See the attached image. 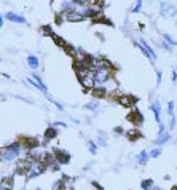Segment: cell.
<instances>
[{
	"label": "cell",
	"instance_id": "6da1fadb",
	"mask_svg": "<svg viewBox=\"0 0 177 190\" xmlns=\"http://www.w3.org/2000/svg\"><path fill=\"white\" fill-rule=\"evenodd\" d=\"M19 153H21V142L10 144L5 149H2V160L3 161H13L19 157Z\"/></svg>",
	"mask_w": 177,
	"mask_h": 190
},
{
	"label": "cell",
	"instance_id": "7a4b0ae2",
	"mask_svg": "<svg viewBox=\"0 0 177 190\" xmlns=\"http://www.w3.org/2000/svg\"><path fill=\"white\" fill-rule=\"evenodd\" d=\"M112 71L108 69H98L94 71V81H96V85H107V81H110L112 78Z\"/></svg>",
	"mask_w": 177,
	"mask_h": 190
},
{
	"label": "cell",
	"instance_id": "3957f363",
	"mask_svg": "<svg viewBox=\"0 0 177 190\" xmlns=\"http://www.w3.org/2000/svg\"><path fill=\"white\" fill-rule=\"evenodd\" d=\"M160 15L165 18H174V16H177V7L169 2H161L160 3Z\"/></svg>",
	"mask_w": 177,
	"mask_h": 190
},
{
	"label": "cell",
	"instance_id": "277c9868",
	"mask_svg": "<svg viewBox=\"0 0 177 190\" xmlns=\"http://www.w3.org/2000/svg\"><path fill=\"white\" fill-rule=\"evenodd\" d=\"M61 15H62L64 21H69V22H81V21H85V16L78 11V8L65 11V13H61Z\"/></svg>",
	"mask_w": 177,
	"mask_h": 190
},
{
	"label": "cell",
	"instance_id": "5b68a950",
	"mask_svg": "<svg viewBox=\"0 0 177 190\" xmlns=\"http://www.w3.org/2000/svg\"><path fill=\"white\" fill-rule=\"evenodd\" d=\"M126 120L129 121V123H132V125H136V126H139V125H142V123H144V115L139 112V109L131 107V112L128 114Z\"/></svg>",
	"mask_w": 177,
	"mask_h": 190
},
{
	"label": "cell",
	"instance_id": "8992f818",
	"mask_svg": "<svg viewBox=\"0 0 177 190\" xmlns=\"http://www.w3.org/2000/svg\"><path fill=\"white\" fill-rule=\"evenodd\" d=\"M117 101L121 107H134L136 102H137V98L131 96V94H120Z\"/></svg>",
	"mask_w": 177,
	"mask_h": 190
},
{
	"label": "cell",
	"instance_id": "52a82bcc",
	"mask_svg": "<svg viewBox=\"0 0 177 190\" xmlns=\"http://www.w3.org/2000/svg\"><path fill=\"white\" fill-rule=\"evenodd\" d=\"M53 155L56 158V161L61 163V165H67L70 161V155L65 150H62V149H53Z\"/></svg>",
	"mask_w": 177,
	"mask_h": 190
},
{
	"label": "cell",
	"instance_id": "ba28073f",
	"mask_svg": "<svg viewBox=\"0 0 177 190\" xmlns=\"http://www.w3.org/2000/svg\"><path fill=\"white\" fill-rule=\"evenodd\" d=\"M80 83H81V86H83L85 90H91L93 86H96V81H94V71H91L86 75L81 77L80 78Z\"/></svg>",
	"mask_w": 177,
	"mask_h": 190
},
{
	"label": "cell",
	"instance_id": "9c48e42d",
	"mask_svg": "<svg viewBox=\"0 0 177 190\" xmlns=\"http://www.w3.org/2000/svg\"><path fill=\"white\" fill-rule=\"evenodd\" d=\"M89 91H91V96H94L96 99H104V98L108 96V90L104 85H96V86H93Z\"/></svg>",
	"mask_w": 177,
	"mask_h": 190
},
{
	"label": "cell",
	"instance_id": "30bf717a",
	"mask_svg": "<svg viewBox=\"0 0 177 190\" xmlns=\"http://www.w3.org/2000/svg\"><path fill=\"white\" fill-rule=\"evenodd\" d=\"M21 145H24L27 150H34L38 147V141L35 138H21Z\"/></svg>",
	"mask_w": 177,
	"mask_h": 190
},
{
	"label": "cell",
	"instance_id": "8fae6325",
	"mask_svg": "<svg viewBox=\"0 0 177 190\" xmlns=\"http://www.w3.org/2000/svg\"><path fill=\"white\" fill-rule=\"evenodd\" d=\"M5 18H7L8 21H11V22H18V24H26V22H27V19H26L24 16L18 15V13H13V11L7 13Z\"/></svg>",
	"mask_w": 177,
	"mask_h": 190
},
{
	"label": "cell",
	"instance_id": "7c38bea8",
	"mask_svg": "<svg viewBox=\"0 0 177 190\" xmlns=\"http://www.w3.org/2000/svg\"><path fill=\"white\" fill-rule=\"evenodd\" d=\"M150 109H152V112L155 114V120H156V123L160 125V123H161V105H160V102H158V101L152 102Z\"/></svg>",
	"mask_w": 177,
	"mask_h": 190
},
{
	"label": "cell",
	"instance_id": "4fadbf2b",
	"mask_svg": "<svg viewBox=\"0 0 177 190\" xmlns=\"http://www.w3.org/2000/svg\"><path fill=\"white\" fill-rule=\"evenodd\" d=\"M58 136V129H56V126H50L46 131H45V139H43V142H50V141H53L54 138Z\"/></svg>",
	"mask_w": 177,
	"mask_h": 190
},
{
	"label": "cell",
	"instance_id": "5bb4252c",
	"mask_svg": "<svg viewBox=\"0 0 177 190\" xmlns=\"http://www.w3.org/2000/svg\"><path fill=\"white\" fill-rule=\"evenodd\" d=\"M34 81H35V88H38V90H42V93L48 94V88L45 86V83H43V80L40 78V75L34 74Z\"/></svg>",
	"mask_w": 177,
	"mask_h": 190
},
{
	"label": "cell",
	"instance_id": "9a60e30c",
	"mask_svg": "<svg viewBox=\"0 0 177 190\" xmlns=\"http://www.w3.org/2000/svg\"><path fill=\"white\" fill-rule=\"evenodd\" d=\"M27 66H29L32 71L38 69V66H40L38 58H37V56H34V54H29V56H27Z\"/></svg>",
	"mask_w": 177,
	"mask_h": 190
},
{
	"label": "cell",
	"instance_id": "2e32d148",
	"mask_svg": "<svg viewBox=\"0 0 177 190\" xmlns=\"http://www.w3.org/2000/svg\"><path fill=\"white\" fill-rule=\"evenodd\" d=\"M126 138L134 142V141H137L139 138H142V133L139 129H129V131H126Z\"/></svg>",
	"mask_w": 177,
	"mask_h": 190
},
{
	"label": "cell",
	"instance_id": "e0dca14e",
	"mask_svg": "<svg viewBox=\"0 0 177 190\" xmlns=\"http://www.w3.org/2000/svg\"><path fill=\"white\" fill-rule=\"evenodd\" d=\"M0 185H2L3 190H11L13 187H15V179L13 178H5V179H2Z\"/></svg>",
	"mask_w": 177,
	"mask_h": 190
},
{
	"label": "cell",
	"instance_id": "ac0fdd59",
	"mask_svg": "<svg viewBox=\"0 0 177 190\" xmlns=\"http://www.w3.org/2000/svg\"><path fill=\"white\" fill-rule=\"evenodd\" d=\"M139 42H141V45H142V46H144V48L148 51V54H150L152 61H156V58H158V56H156V53L153 51V48H152L150 45H148V42H145V40H139Z\"/></svg>",
	"mask_w": 177,
	"mask_h": 190
},
{
	"label": "cell",
	"instance_id": "d6986e66",
	"mask_svg": "<svg viewBox=\"0 0 177 190\" xmlns=\"http://www.w3.org/2000/svg\"><path fill=\"white\" fill-rule=\"evenodd\" d=\"M62 50L65 51V54H69V56H72V58H77V56H78V50L74 48V46L69 45V43H65V45L62 46Z\"/></svg>",
	"mask_w": 177,
	"mask_h": 190
},
{
	"label": "cell",
	"instance_id": "ffe728a7",
	"mask_svg": "<svg viewBox=\"0 0 177 190\" xmlns=\"http://www.w3.org/2000/svg\"><path fill=\"white\" fill-rule=\"evenodd\" d=\"M169 139H171V134L165 131L163 134H160V136H158V139L155 141V144H158V145H163V144H166Z\"/></svg>",
	"mask_w": 177,
	"mask_h": 190
},
{
	"label": "cell",
	"instance_id": "44dd1931",
	"mask_svg": "<svg viewBox=\"0 0 177 190\" xmlns=\"http://www.w3.org/2000/svg\"><path fill=\"white\" fill-rule=\"evenodd\" d=\"M50 38H51V40H54V43H56L58 46H61V48H62V46L65 45V40H64L62 37H59L58 34H54V32H53V34L50 35Z\"/></svg>",
	"mask_w": 177,
	"mask_h": 190
},
{
	"label": "cell",
	"instance_id": "7402d4cb",
	"mask_svg": "<svg viewBox=\"0 0 177 190\" xmlns=\"http://www.w3.org/2000/svg\"><path fill=\"white\" fill-rule=\"evenodd\" d=\"M163 40H165V42H168L171 46H177V40H175L172 35H169V34H163Z\"/></svg>",
	"mask_w": 177,
	"mask_h": 190
},
{
	"label": "cell",
	"instance_id": "603a6c76",
	"mask_svg": "<svg viewBox=\"0 0 177 190\" xmlns=\"http://www.w3.org/2000/svg\"><path fill=\"white\" fill-rule=\"evenodd\" d=\"M141 187H142V190H152L153 181H152V179H145V181L141 182Z\"/></svg>",
	"mask_w": 177,
	"mask_h": 190
},
{
	"label": "cell",
	"instance_id": "cb8c5ba5",
	"mask_svg": "<svg viewBox=\"0 0 177 190\" xmlns=\"http://www.w3.org/2000/svg\"><path fill=\"white\" fill-rule=\"evenodd\" d=\"M148 158H150V155H148L147 152H141V153H139V157H137V161H139V163H142V165H145Z\"/></svg>",
	"mask_w": 177,
	"mask_h": 190
},
{
	"label": "cell",
	"instance_id": "d4e9b609",
	"mask_svg": "<svg viewBox=\"0 0 177 190\" xmlns=\"http://www.w3.org/2000/svg\"><path fill=\"white\" fill-rule=\"evenodd\" d=\"M142 3H144V0H136V5L131 8V13H139L142 10Z\"/></svg>",
	"mask_w": 177,
	"mask_h": 190
},
{
	"label": "cell",
	"instance_id": "484cf974",
	"mask_svg": "<svg viewBox=\"0 0 177 190\" xmlns=\"http://www.w3.org/2000/svg\"><path fill=\"white\" fill-rule=\"evenodd\" d=\"M72 2H74L77 7H86V5H91V0H72Z\"/></svg>",
	"mask_w": 177,
	"mask_h": 190
},
{
	"label": "cell",
	"instance_id": "4316f807",
	"mask_svg": "<svg viewBox=\"0 0 177 190\" xmlns=\"http://www.w3.org/2000/svg\"><path fill=\"white\" fill-rule=\"evenodd\" d=\"M91 5H94V7H99V8H104V5H105V0H91Z\"/></svg>",
	"mask_w": 177,
	"mask_h": 190
},
{
	"label": "cell",
	"instance_id": "83f0119b",
	"mask_svg": "<svg viewBox=\"0 0 177 190\" xmlns=\"http://www.w3.org/2000/svg\"><path fill=\"white\" fill-rule=\"evenodd\" d=\"M42 34H43V35H48V37H50V35L53 34L51 27H50V26H43V27H42Z\"/></svg>",
	"mask_w": 177,
	"mask_h": 190
},
{
	"label": "cell",
	"instance_id": "f1b7e54d",
	"mask_svg": "<svg viewBox=\"0 0 177 190\" xmlns=\"http://www.w3.org/2000/svg\"><path fill=\"white\" fill-rule=\"evenodd\" d=\"M168 114H169V117H174V102L172 101L168 102Z\"/></svg>",
	"mask_w": 177,
	"mask_h": 190
},
{
	"label": "cell",
	"instance_id": "f546056e",
	"mask_svg": "<svg viewBox=\"0 0 177 190\" xmlns=\"http://www.w3.org/2000/svg\"><path fill=\"white\" fill-rule=\"evenodd\" d=\"M88 144H89L88 147H89V150H91V153H96V152H98V147H96V144H94L93 141H89Z\"/></svg>",
	"mask_w": 177,
	"mask_h": 190
},
{
	"label": "cell",
	"instance_id": "4dcf8cb0",
	"mask_svg": "<svg viewBox=\"0 0 177 190\" xmlns=\"http://www.w3.org/2000/svg\"><path fill=\"white\" fill-rule=\"evenodd\" d=\"M46 98H48V99H50V102H51V104H53V105H56V107H58V109H59V110H62V109H64V107H62V105H61V104H59V102H56V101H54V99H53V98H50V96H48V94H46Z\"/></svg>",
	"mask_w": 177,
	"mask_h": 190
},
{
	"label": "cell",
	"instance_id": "1f68e13d",
	"mask_svg": "<svg viewBox=\"0 0 177 190\" xmlns=\"http://www.w3.org/2000/svg\"><path fill=\"white\" fill-rule=\"evenodd\" d=\"M160 153H161V150H160V149H153V150H152L150 153H148V155H150V158H156Z\"/></svg>",
	"mask_w": 177,
	"mask_h": 190
},
{
	"label": "cell",
	"instance_id": "d6a6232c",
	"mask_svg": "<svg viewBox=\"0 0 177 190\" xmlns=\"http://www.w3.org/2000/svg\"><path fill=\"white\" fill-rule=\"evenodd\" d=\"M96 107H98L96 102H89V104L85 105V109H88V110H96Z\"/></svg>",
	"mask_w": 177,
	"mask_h": 190
},
{
	"label": "cell",
	"instance_id": "836d02e7",
	"mask_svg": "<svg viewBox=\"0 0 177 190\" xmlns=\"http://www.w3.org/2000/svg\"><path fill=\"white\" fill-rule=\"evenodd\" d=\"M161 78H163V74H161L160 71H156V85L161 83Z\"/></svg>",
	"mask_w": 177,
	"mask_h": 190
},
{
	"label": "cell",
	"instance_id": "e575fe53",
	"mask_svg": "<svg viewBox=\"0 0 177 190\" xmlns=\"http://www.w3.org/2000/svg\"><path fill=\"white\" fill-rule=\"evenodd\" d=\"M161 45H163V48H165V50H168V51H172V46H171L168 42H163Z\"/></svg>",
	"mask_w": 177,
	"mask_h": 190
},
{
	"label": "cell",
	"instance_id": "d590c367",
	"mask_svg": "<svg viewBox=\"0 0 177 190\" xmlns=\"http://www.w3.org/2000/svg\"><path fill=\"white\" fill-rule=\"evenodd\" d=\"M98 142H99V145H105V138H102V134H99Z\"/></svg>",
	"mask_w": 177,
	"mask_h": 190
},
{
	"label": "cell",
	"instance_id": "8d00e7d4",
	"mask_svg": "<svg viewBox=\"0 0 177 190\" xmlns=\"http://www.w3.org/2000/svg\"><path fill=\"white\" fill-rule=\"evenodd\" d=\"M115 133H117V134H123V133H125V129L121 128V126H117V128H115Z\"/></svg>",
	"mask_w": 177,
	"mask_h": 190
},
{
	"label": "cell",
	"instance_id": "74e56055",
	"mask_svg": "<svg viewBox=\"0 0 177 190\" xmlns=\"http://www.w3.org/2000/svg\"><path fill=\"white\" fill-rule=\"evenodd\" d=\"M54 126H62V128H67V125L64 123V121H56V123H54Z\"/></svg>",
	"mask_w": 177,
	"mask_h": 190
},
{
	"label": "cell",
	"instance_id": "f35d334b",
	"mask_svg": "<svg viewBox=\"0 0 177 190\" xmlns=\"http://www.w3.org/2000/svg\"><path fill=\"white\" fill-rule=\"evenodd\" d=\"M174 126H175V118H174V117H171V123H169V128L172 129Z\"/></svg>",
	"mask_w": 177,
	"mask_h": 190
},
{
	"label": "cell",
	"instance_id": "ab89813d",
	"mask_svg": "<svg viewBox=\"0 0 177 190\" xmlns=\"http://www.w3.org/2000/svg\"><path fill=\"white\" fill-rule=\"evenodd\" d=\"M172 81H174V83H177V72L175 71L172 72Z\"/></svg>",
	"mask_w": 177,
	"mask_h": 190
},
{
	"label": "cell",
	"instance_id": "60d3db41",
	"mask_svg": "<svg viewBox=\"0 0 177 190\" xmlns=\"http://www.w3.org/2000/svg\"><path fill=\"white\" fill-rule=\"evenodd\" d=\"M93 185H94V187H96L98 190H104V187H101V185H99L98 182H93Z\"/></svg>",
	"mask_w": 177,
	"mask_h": 190
},
{
	"label": "cell",
	"instance_id": "b9f144b4",
	"mask_svg": "<svg viewBox=\"0 0 177 190\" xmlns=\"http://www.w3.org/2000/svg\"><path fill=\"white\" fill-rule=\"evenodd\" d=\"M2 26H3V16L0 15V27H2Z\"/></svg>",
	"mask_w": 177,
	"mask_h": 190
},
{
	"label": "cell",
	"instance_id": "7bdbcfd3",
	"mask_svg": "<svg viewBox=\"0 0 177 190\" xmlns=\"http://www.w3.org/2000/svg\"><path fill=\"white\" fill-rule=\"evenodd\" d=\"M152 190H161L160 187H152Z\"/></svg>",
	"mask_w": 177,
	"mask_h": 190
},
{
	"label": "cell",
	"instance_id": "ee69618b",
	"mask_svg": "<svg viewBox=\"0 0 177 190\" xmlns=\"http://www.w3.org/2000/svg\"><path fill=\"white\" fill-rule=\"evenodd\" d=\"M171 190H177V185H174V187H172V188H171Z\"/></svg>",
	"mask_w": 177,
	"mask_h": 190
},
{
	"label": "cell",
	"instance_id": "f6af8a7d",
	"mask_svg": "<svg viewBox=\"0 0 177 190\" xmlns=\"http://www.w3.org/2000/svg\"><path fill=\"white\" fill-rule=\"evenodd\" d=\"M0 190H3V188H2V185H0Z\"/></svg>",
	"mask_w": 177,
	"mask_h": 190
},
{
	"label": "cell",
	"instance_id": "bcb514c9",
	"mask_svg": "<svg viewBox=\"0 0 177 190\" xmlns=\"http://www.w3.org/2000/svg\"><path fill=\"white\" fill-rule=\"evenodd\" d=\"M37 190H40V188H37Z\"/></svg>",
	"mask_w": 177,
	"mask_h": 190
},
{
	"label": "cell",
	"instance_id": "7dc6e473",
	"mask_svg": "<svg viewBox=\"0 0 177 190\" xmlns=\"http://www.w3.org/2000/svg\"><path fill=\"white\" fill-rule=\"evenodd\" d=\"M175 69H177V67H175Z\"/></svg>",
	"mask_w": 177,
	"mask_h": 190
}]
</instances>
